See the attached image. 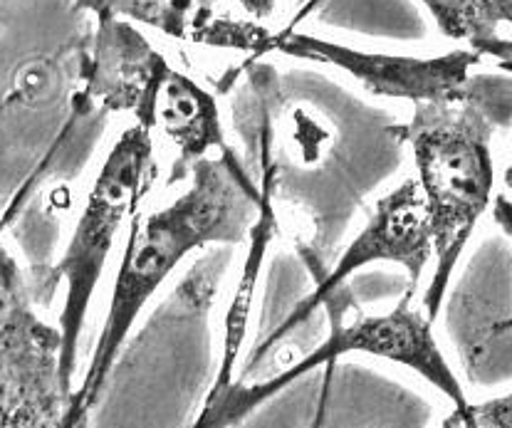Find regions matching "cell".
<instances>
[{
    "label": "cell",
    "instance_id": "obj_1",
    "mask_svg": "<svg viewBox=\"0 0 512 428\" xmlns=\"http://www.w3.org/2000/svg\"><path fill=\"white\" fill-rule=\"evenodd\" d=\"M188 176L191 184L174 201L137 213L129 223L107 317L62 428H87L134 322L181 260L206 245L243 243L263 213L265 193L245 179L231 149L198 161Z\"/></svg>",
    "mask_w": 512,
    "mask_h": 428
},
{
    "label": "cell",
    "instance_id": "obj_2",
    "mask_svg": "<svg viewBox=\"0 0 512 428\" xmlns=\"http://www.w3.org/2000/svg\"><path fill=\"white\" fill-rule=\"evenodd\" d=\"M512 124V75H475L461 102L414 104L394 132L411 146L433 233V275L423 312L436 322L456 265L490 208L495 166L490 139Z\"/></svg>",
    "mask_w": 512,
    "mask_h": 428
},
{
    "label": "cell",
    "instance_id": "obj_3",
    "mask_svg": "<svg viewBox=\"0 0 512 428\" xmlns=\"http://www.w3.org/2000/svg\"><path fill=\"white\" fill-rule=\"evenodd\" d=\"M349 302L347 287H339L322 305L332 310L329 315V334L325 342L317 344L310 354L282 369L270 379L243 384L233 381L221 394H208L201 406V414L191 428H233L243 424L250 414L268 404L270 399L282 394L290 384L300 381L315 369L325 367L332 372L334 364L347 354H364V357L386 359L399 367L411 369L423 381L441 391L453 406H463L468 401L461 381L448 364L446 354L438 347L433 334V320L423 310L414 307V295H406L399 305L386 312L354 310V320L347 322Z\"/></svg>",
    "mask_w": 512,
    "mask_h": 428
},
{
    "label": "cell",
    "instance_id": "obj_4",
    "mask_svg": "<svg viewBox=\"0 0 512 428\" xmlns=\"http://www.w3.org/2000/svg\"><path fill=\"white\" fill-rule=\"evenodd\" d=\"M151 129L132 124L104 156L85 206L52 275L65 283V302L60 312L62 379L67 394H75L77 347L87 325L94 290L107 270L109 255L119 233L134 221L141 196L154 169V137Z\"/></svg>",
    "mask_w": 512,
    "mask_h": 428
},
{
    "label": "cell",
    "instance_id": "obj_5",
    "mask_svg": "<svg viewBox=\"0 0 512 428\" xmlns=\"http://www.w3.org/2000/svg\"><path fill=\"white\" fill-rule=\"evenodd\" d=\"M70 394L62 332L33 310L23 273L3 253L0 280V428H62Z\"/></svg>",
    "mask_w": 512,
    "mask_h": 428
},
{
    "label": "cell",
    "instance_id": "obj_6",
    "mask_svg": "<svg viewBox=\"0 0 512 428\" xmlns=\"http://www.w3.org/2000/svg\"><path fill=\"white\" fill-rule=\"evenodd\" d=\"M433 258V233L431 218H428L426 198H423L421 186L416 179H406L404 184L396 186L394 191L379 198L369 216L367 226L359 231V236L347 245L339 255L337 265L317 283L315 290L295 307L292 315L285 317V322L265 339L255 352L253 364H258L265 357L273 344H278L282 337H287L295 327H300L322 302L339 290L357 270L367 268L372 263H394L409 273V287L406 295H414L419 290L423 270Z\"/></svg>",
    "mask_w": 512,
    "mask_h": 428
},
{
    "label": "cell",
    "instance_id": "obj_7",
    "mask_svg": "<svg viewBox=\"0 0 512 428\" xmlns=\"http://www.w3.org/2000/svg\"><path fill=\"white\" fill-rule=\"evenodd\" d=\"M265 52H282L287 57L332 65L347 72L376 97L406 99L411 104L461 102L473 87V67L483 62V55L468 48L438 57L381 55L295 30L273 33Z\"/></svg>",
    "mask_w": 512,
    "mask_h": 428
},
{
    "label": "cell",
    "instance_id": "obj_8",
    "mask_svg": "<svg viewBox=\"0 0 512 428\" xmlns=\"http://www.w3.org/2000/svg\"><path fill=\"white\" fill-rule=\"evenodd\" d=\"M169 72L166 57L129 20L97 15L80 102L85 109L132 114L134 124L156 132V102Z\"/></svg>",
    "mask_w": 512,
    "mask_h": 428
},
{
    "label": "cell",
    "instance_id": "obj_9",
    "mask_svg": "<svg viewBox=\"0 0 512 428\" xmlns=\"http://www.w3.org/2000/svg\"><path fill=\"white\" fill-rule=\"evenodd\" d=\"M77 13L114 15L129 23L149 25L179 43L216 50H238L260 57L268 50L273 30L258 20H240L221 0H75Z\"/></svg>",
    "mask_w": 512,
    "mask_h": 428
},
{
    "label": "cell",
    "instance_id": "obj_10",
    "mask_svg": "<svg viewBox=\"0 0 512 428\" xmlns=\"http://www.w3.org/2000/svg\"><path fill=\"white\" fill-rule=\"evenodd\" d=\"M156 129L179 151L176 176L188 174L198 161L208 159L213 149H228L216 97L174 67L156 102Z\"/></svg>",
    "mask_w": 512,
    "mask_h": 428
},
{
    "label": "cell",
    "instance_id": "obj_11",
    "mask_svg": "<svg viewBox=\"0 0 512 428\" xmlns=\"http://www.w3.org/2000/svg\"><path fill=\"white\" fill-rule=\"evenodd\" d=\"M446 38L498 62L512 60V0H421Z\"/></svg>",
    "mask_w": 512,
    "mask_h": 428
},
{
    "label": "cell",
    "instance_id": "obj_12",
    "mask_svg": "<svg viewBox=\"0 0 512 428\" xmlns=\"http://www.w3.org/2000/svg\"><path fill=\"white\" fill-rule=\"evenodd\" d=\"M265 198H263V213H260L258 223H255V236L253 238V253H250L248 265H245V273L240 278L238 290H235L231 310L226 315V334H223V354H221V367H218L216 381H213L211 391L208 394H221L228 386L233 384V369L238 362L240 347H243L245 332H248V317H250V305H253V290L255 280H258L260 263H263L265 248H268V240L273 236V201H270V174L265 179Z\"/></svg>",
    "mask_w": 512,
    "mask_h": 428
},
{
    "label": "cell",
    "instance_id": "obj_13",
    "mask_svg": "<svg viewBox=\"0 0 512 428\" xmlns=\"http://www.w3.org/2000/svg\"><path fill=\"white\" fill-rule=\"evenodd\" d=\"M441 428H512V391L493 399L453 406Z\"/></svg>",
    "mask_w": 512,
    "mask_h": 428
},
{
    "label": "cell",
    "instance_id": "obj_14",
    "mask_svg": "<svg viewBox=\"0 0 512 428\" xmlns=\"http://www.w3.org/2000/svg\"><path fill=\"white\" fill-rule=\"evenodd\" d=\"M238 5L245 10V15H250V20L263 23V20L273 18L278 0H238Z\"/></svg>",
    "mask_w": 512,
    "mask_h": 428
},
{
    "label": "cell",
    "instance_id": "obj_15",
    "mask_svg": "<svg viewBox=\"0 0 512 428\" xmlns=\"http://www.w3.org/2000/svg\"><path fill=\"white\" fill-rule=\"evenodd\" d=\"M503 184L508 186V189H512V161H510L508 169H505V174H503Z\"/></svg>",
    "mask_w": 512,
    "mask_h": 428
},
{
    "label": "cell",
    "instance_id": "obj_16",
    "mask_svg": "<svg viewBox=\"0 0 512 428\" xmlns=\"http://www.w3.org/2000/svg\"><path fill=\"white\" fill-rule=\"evenodd\" d=\"M498 70L505 72V75H512V60H503L498 62Z\"/></svg>",
    "mask_w": 512,
    "mask_h": 428
}]
</instances>
